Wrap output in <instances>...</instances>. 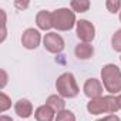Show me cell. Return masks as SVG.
<instances>
[{"mask_svg": "<svg viewBox=\"0 0 121 121\" xmlns=\"http://www.w3.org/2000/svg\"><path fill=\"white\" fill-rule=\"evenodd\" d=\"M2 74H3V83H2V87H4V86H6V81H7V74H6L4 70H2Z\"/></svg>", "mask_w": 121, "mask_h": 121, "instance_id": "22", "label": "cell"}, {"mask_svg": "<svg viewBox=\"0 0 121 121\" xmlns=\"http://www.w3.org/2000/svg\"><path fill=\"white\" fill-rule=\"evenodd\" d=\"M111 47L114 51L121 53V29H118L111 37Z\"/></svg>", "mask_w": 121, "mask_h": 121, "instance_id": "16", "label": "cell"}, {"mask_svg": "<svg viewBox=\"0 0 121 121\" xmlns=\"http://www.w3.org/2000/svg\"><path fill=\"white\" fill-rule=\"evenodd\" d=\"M71 6V10L76 13H84L90 9V2L88 0H73V2L70 3Z\"/></svg>", "mask_w": 121, "mask_h": 121, "instance_id": "14", "label": "cell"}, {"mask_svg": "<svg viewBox=\"0 0 121 121\" xmlns=\"http://www.w3.org/2000/svg\"><path fill=\"white\" fill-rule=\"evenodd\" d=\"M0 14H2V39H0V41H4L6 39V13L3 9L0 10Z\"/></svg>", "mask_w": 121, "mask_h": 121, "instance_id": "19", "label": "cell"}, {"mask_svg": "<svg viewBox=\"0 0 121 121\" xmlns=\"http://www.w3.org/2000/svg\"><path fill=\"white\" fill-rule=\"evenodd\" d=\"M74 53H76L77 58H80V60H88L94 54V47L90 43H78L76 46V48H74Z\"/></svg>", "mask_w": 121, "mask_h": 121, "instance_id": "12", "label": "cell"}, {"mask_svg": "<svg viewBox=\"0 0 121 121\" xmlns=\"http://www.w3.org/2000/svg\"><path fill=\"white\" fill-rule=\"evenodd\" d=\"M56 121H76V115L70 110H63V111L57 112Z\"/></svg>", "mask_w": 121, "mask_h": 121, "instance_id": "15", "label": "cell"}, {"mask_svg": "<svg viewBox=\"0 0 121 121\" xmlns=\"http://www.w3.org/2000/svg\"><path fill=\"white\" fill-rule=\"evenodd\" d=\"M120 110L118 107V100L115 95H101L98 98L90 100L87 103V111L93 115H100V114H115Z\"/></svg>", "mask_w": 121, "mask_h": 121, "instance_id": "1", "label": "cell"}, {"mask_svg": "<svg viewBox=\"0 0 121 121\" xmlns=\"http://www.w3.org/2000/svg\"><path fill=\"white\" fill-rule=\"evenodd\" d=\"M120 60H121V57H120Z\"/></svg>", "mask_w": 121, "mask_h": 121, "instance_id": "26", "label": "cell"}, {"mask_svg": "<svg viewBox=\"0 0 121 121\" xmlns=\"http://www.w3.org/2000/svg\"><path fill=\"white\" fill-rule=\"evenodd\" d=\"M0 121H13V118L7 117V115H2V117H0Z\"/></svg>", "mask_w": 121, "mask_h": 121, "instance_id": "23", "label": "cell"}, {"mask_svg": "<svg viewBox=\"0 0 121 121\" xmlns=\"http://www.w3.org/2000/svg\"><path fill=\"white\" fill-rule=\"evenodd\" d=\"M46 104L48 107H51L56 112H60V111H63L66 110V101L61 95H57V94H53V95H48V98L46 100Z\"/></svg>", "mask_w": 121, "mask_h": 121, "instance_id": "13", "label": "cell"}, {"mask_svg": "<svg viewBox=\"0 0 121 121\" xmlns=\"http://www.w3.org/2000/svg\"><path fill=\"white\" fill-rule=\"evenodd\" d=\"M105 7H107V10L110 13H117L121 9V2H120V0H107V2H105Z\"/></svg>", "mask_w": 121, "mask_h": 121, "instance_id": "18", "label": "cell"}, {"mask_svg": "<svg viewBox=\"0 0 121 121\" xmlns=\"http://www.w3.org/2000/svg\"><path fill=\"white\" fill-rule=\"evenodd\" d=\"M43 44L46 47L47 51L53 53V54H58V53H61L63 48H64V40L63 37L54 33V31H50L47 34H44L43 37Z\"/></svg>", "mask_w": 121, "mask_h": 121, "instance_id": "5", "label": "cell"}, {"mask_svg": "<svg viewBox=\"0 0 121 121\" xmlns=\"http://www.w3.org/2000/svg\"><path fill=\"white\" fill-rule=\"evenodd\" d=\"M76 24L77 20H76V13L73 10L61 7L53 12V27L57 29L58 31L71 30Z\"/></svg>", "mask_w": 121, "mask_h": 121, "instance_id": "4", "label": "cell"}, {"mask_svg": "<svg viewBox=\"0 0 121 121\" xmlns=\"http://www.w3.org/2000/svg\"><path fill=\"white\" fill-rule=\"evenodd\" d=\"M36 24L40 30H50L53 27V13L47 10H41L36 16Z\"/></svg>", "mask_w": 121, "mask_h": 121, "instance_id": "9", "label": "cell"}, {"mask_svg": "<svg viewBox=\"0 0 121 121\" xmlns=\"http://www.w3.org/2000/svg\"><path fill=\"white\" fill-rule=\"evenodd\" d=\"M120 22H121V12H120Z\"/></svg>", "mask_w": 121, "mask_h": 121, "instance_id": "25", "label": "cell"}, {"mask_svg": "<svg viewBox=\"0 0 121 121\" xmlns=\"http://www.w3.org/2000/svg\"><path fill=\"white\" fill-rule=\"evenodd\" d=\"M56 88L58 95H61L63 98H74L80 93L76 77L71 73H63L60 76L56 81Z\"/></svg>", "mask_w": 121, "mask_h": 121, "instance_id": "3", "label": "cell"}, {"mask_svg": "<svg viewBox=\"0 0 121 121\" xmlns=\"http://www.w3.org/2000/svg\"><path fill=\"white\" fill-rule=\"evenodd\" d=\"M14 6H16L17 9H26V7L29 6V2H19V0H16V2H14Z\"/></svg>", "mask_w": 121, "mask_h": 121, "instance_id": "21", "label": "cell"}, {"mask_svg": "<svg viewBox=\"0 0 121 121\" xmlns=\"http://www.w3.org/2000/svg\"><path fill=\"white\" fill-rule=\"evenodd\" d=\"M95 121H121L120 117H117L115 114H108L105 115L104 118H100V120H95Z\"/></svg>", "mask_w": 121, "mask_h": 121, "instance_id": "20", "label": "cell"}, {"mask_svg": "<svg viewBox=\"0 0 121 121\" xmlns=\"http://www.w3.org/2000/svg\"><path fill=\"white\" fill-rule=\"evenodd\" d=\"M101 80L105 91L111 95L121 93V70L115 64H105L101 69Z\"/></svg>", "mask_w": 121, "mask_h": 121, "instance_id": "2", "label": "cell"}, {"mask_svg": "<svg viewBox=\"0 0 121 121\" xmlns=\"http://www.w3.org/2000/svg\"><path fill=\"white\" fill-rule=\"evenodd\" d=\"M117 100H118V107H120V110H121V93H120V95L117 97Z\"/></svg>", "mask_w": 121, "mask_h": 121, "instance_id": "24", "label": "cell"}, {"mask_svg": "<svg viewBox=\"0 0 121 121\" xmlns=\"http://www.w3.org/2000/svg\"><path fill=\"white\" fill-rule=\"evenodd\" d=\"M41 41V34L36 29H26L22 36V44L27 50H34L40 46Z\"/></svg>", "mask_w": 121, "mask_h": 121, "instance_id": "7", "label": "cell"}, {"mask_svg": "<svg viewBox=\"0 0 121 121\" xmlns=\"http://www.w3.org/2000/svg\"><path fill=\"white\" fill-rule=\"evenodd\" d=\"M56 111L48 107L47 104H43L40 107H37V110L34 111V118L37 121H53L56 118Z\"/></svg>", "mask_w": 121, "mask_h": 121, "instance_id": "11", "label": "cell"}, {"mask_svg": "<svg viewBox=\"0 0 121 121\" xmlns=\"http://www.w3.org/2000/svg\"><path fill=\"white\" fill-rule=\"evenodd\" d=\"M12 107V100H10V97L6 94V93H0V111L2 112H4V111H7L9 108Z\"/></svg>", "mask_w": 121, "mask_h": 121, "instance_id": "17", "label": "cell"}, {"mask_svg": "<svg viewBox=\"0 0 121 121\" xmlns=\"http://www.w3.org/2000/svg\"><path fill=\"white\" fill-rule=\"evenodd\" d=\"M76 33L83 43H91L95 37V27L88 20H78L76 24Z\"/></svg>", "mask_w": 121, "mask_h": 121, "instance_id": "6", "label": "cell"}, {"mask_svg": "<svg viewBox=\"0 0 121 121\" xmlns=\"http://www.w3.org/2000/svg\"><path fill=\"white\" fill-rule=\"evenodd\" d=\"M14 111L20 118H29L33 114V104L27 98H22L14 104Z\"/></svg>", "mask_w": 121, "mask_h": 121, "instance_id": "10", "label": "cell"}, {"mask_svg": "<svg viewBox=\"0 0 121 121\" xmlns=\"http://www.w3.org/2000/svg\"><path fill=\"white\" fill-rule=\"evenodd\" d=\"M103 83L97 78H88L86 83H84V94L90 98V100H94V98H98L101 97L103 94Z\"/></svg>", "mask_w": 121, "mask_h": 121, "instance_id": "8", "label": "cell"}]
</instances>
